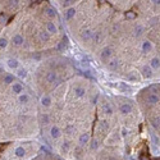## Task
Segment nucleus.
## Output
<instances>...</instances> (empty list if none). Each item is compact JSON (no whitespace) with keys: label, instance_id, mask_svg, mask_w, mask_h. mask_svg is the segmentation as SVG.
Returning <instances> with one entry per match:
<instances>
[{"label":"nucleus","instance_id":"f257e3e1","mask_svg":"<svg viewBox=\"0 0 160 160\" xmlns=\"http://www.w3.org/2000/svg\"><path fill=\"white\" fill-rule=\"evenodd\" d=\"M113 53H114V50H113V48H110V46H106V48L103 49V51H101L100 56H101V60H104V62H106V60H109L110 58H112Z\"/></svg>","mask_w":160,"mask_h":160},{"label":"nucleus","instance_id":"f03ea898","mask_svg":"<svg viewBox=\"0 0 160 160\" xmlns=\"http://www.w3.org/2000/svg\"><path fill=\"white\" fill-rule=\"evenodd\" d=\"M45 79H46V82H49V83H58V82H59L56 72H54V71L48 72L46 76H45Z\"/></svg>","mask_w":160,"mask_h":160},{"label":"nucleus","instance_id":"7ed1b4c3","mask_svg":"<svg viewBox=\"0 0 160 160\" xmlns=\"http://www.w3.org/2000/svg\"><path fill=\"white\" fill-rule=\"evenodd\" d=\"M146 103L149 104V105H156V104L159 103V95H156V93H149L147 96H146Z\"/></svg>","mask_w":160,"mask_h":160},{"label":"nucleus","instance_id":"20e7f679","mask_svg":"<svg viewBox=\"0 0 160 160\" xmlns=\"http://www.w3.org/2000/svg\"><path fill=\"white\" fill-rule=\"evenodd\" d=\"M45 30H46V31H48L50 35H56V34H58V26L54 23V22H46Z\"/></svg>","mask_w":160,"mask_h":160},{"label":"nucleus","instance_id":"39448f33","mask_svg":"<svg viewBox=\"0 0 160 160\" xmlns=\"http://www.w3.org/2000/svg\"><path fill=\"white\" fill-rule=\"evenodd\" d=\"M62 136V131H60V128L58 126H51L50 128V137L54 140H58L59 137Z\"/></svg>","mask_w":160,"mask_h":160},{"label":"nucleus","instance_id":"423d86ee","mask_svg":"<svg viewBox=\"0 0 160 160\" xmlns=\"http://www.w3.org/2000/svg\"><path fill=\"white\" fill-rule=\"evenodd\" d=\"M12 42H13V45L14 46H22L24 44V37L21 34H17V35L13 36Z\"/></svg>","mask_w":160,"mask_h":160},{"label":"nucleus","instance_id":"0eeeda50","mask_svg":"<svg viewBox=\"0 0 160 160\" xmlns=\"http://www.w3.org/2000/svg\"><path fill=\"white\" fill-rule=\"evenodd\" d=\"M119 112L122 113L123 115L129 114V113H132V105H131V104H128V103L120 104V106H119Z\"/></svg>","mask_w":160,"mask_h":160},{"label":"nucleus","instance_id":"6e6552de","mask_svg":"<svg viewBox=\"0 0 160 160\" xmlns=\"http://www.w3.org/2000/svg\"><path fill=\"white\" fill-rule=\"evenodd\" d=\"M141 73L145 78H151L153 77V68L150 65H143L141 68Z\"/></svg>","mask_w":160,"mask_h":160},{"label":"nucleus","instance_id":"1a4fd4ad","mask_svg":"<svg viewBox=\"0 0 160 160\" xmlns=\"http://www.w3.org/2000/svg\"><path fill=\"white\" fill-rule=\"evenodd\" d=\"M12 91L15 93V95H19V93L23 92V85L21 82H13L12 83Z\"/></svg>","mask_w":160,"mask_h":160},{"label":"nucleus","instance_id":"9d476101","mask_svg":"<svg viewBox=\"0 0 160 160\" xmlns=\"http://www.w3.org/2000/svg\"><path fill=\"white\" fill-rule=\"evenodd\" d=\"M76 8H73V7H71V8H67L65 9V13H64V18H65V21H71L72 18L76 15Z\"/></svg>","mask_w":160,"mask_h":160},{"label":"nucleus","instance_id":"9b49d317","mask_svg":"<svg viewBox=\"0 0 160 160\" xmlns=\"http://www.w3.org/2000/svg\"><path fill=\"white\" fill-rule=\"evenodd\" d=\"M92 34H93V31L92 30H83V31H82V34H81V38H82V41H85V42H86V41H90L91 38H92Z\"/></svg>","mask_w":160,"mask_h":160},{"label":"nucleus","instance_id":"f8f14e48","mask_svg":"<svg viewBox=\"0 0 160 160\" xmlns=\"http://www.w3.org/2000/svg\"><path fill=\"white\" fill-rule=\"evenodd\" d=\"M78 142H79V146H81V147L86 146L87 143L90 142V134H89V133H82L81 136H79Z\"/></svg>","mask_w":160,"mask_h":160},{"label":"nucleus","instance_id":"ddd939ff","mask_svg":"<svg viewBox=\"0 0 160 160\" xmlns=\"http://www.w3.org/2000/svg\"><path fill=\"white\" fill-rule=\"evenodd\" d=\"M73 92H74V96H76V97H83V96L86 95V89L82 86H77V87H74Z\"/></svg>","mask_w":160,"mask_h":160},{"label":"nucleus","instance_id":"4468645a","mask_svg":"<svg viewBox=\"0 0 160 160\" xmlns=\"http://www.w3.org/2000/svg\"><path fill=\"white\" fill-rule=\"evenodd\" d=\"M141 49H142L143 53H150V51L153 50V44H151V41L150 40H145L142 42V45H141Z\"/></svg>","mask_w":160,"mask_h":160},{"label":"nucleus","instance_id":"2eb2a0df","mask_svg":"<svg viewBox=\"0 0 160 160\" xmlns=\"http://www.w3.org/2000/svg\"><path fill=\"white\" fill-rule=\"evenodd\" d=\"M45 14L48 15L49 18H51V19H54V18L58 17L56 10H55L53 7H46V8H45Z\"/></svg>","mask_w":160,"mask_h":160},{"label":"nucleus","instance_id":"dca6fc26","mask_svg":"<svg viewBox=\"0 0 160 160\" xmlns=\"http://www.w3.org/2000/svg\"><path fill=\"white\" fill-rule=\"evenodd\" d=\"M7 64H8V67H9L10 69H18L19 62L17 59H14V58H9V59L7 60Z\"/></svg>","mask_w":160,"mask_h":160},{"label":"nucleus","instance_id":"f3484780","mask_svg":"<svg viewBox=\"0 0 160 160\" xmlns=\"http://www.w3.org/2000/svg\"><path fill=\"white\" fill-rule=\"evenodd\" d=\"M133 34H134L136 37H141V36L145 34V27H143L142 24H137L133 30Z\"/></svg>","mask_w":160,"mask_h":160},{"label":"nucleus","instance_id":"a211bd4d","mask_svg":"<svg viewBox=\"0 0 160 160\" xmlns=\"http://www.w3.org/2000/svg\"><path fill=\"white\" fill-rule=\"evenodd\" d=\"M50 34H49L46 30H42V31H40V34H38V37H40L41 41H44V42H48V41H50Z\"/></svg>","mask_w":160,"mask_h":160},{"label":"nucleus","instance_id":"6ab92c4d","mask_svg":"<svg viewBox=\"0 0 160 160\" xmlns=\"http://www.w3.org/2000/svg\"><path fill=\"white\" fill-rule=\"evenodd\" d=\"M30 95L28 93H26V92H22V93H19L18 95V101L21 104H27V103H30Z\"/></svg>","mask_w":160,"mask_h":160},{"label":"nucleus","instance_id":"aec40b11","mask_svg":"<svg viewBox=\"0 0 160 160\" xmlns=\"http://www.w3.org/2000/svg\"><path fill=\"white\" fill-rule=\"evenodd\" d=\"M40 103H41V105H42L44 108H49L51 105V97L50 96H48V95H44L42 97H41Z\"/></svg>","mask_w":160,"mask_h":160},{"label":"nucleus","instance_id":"412c9836","mask_svg":"<svg viewBox=\"0 0 160 160\" xmlns=\"http://www.w3.org/2000/svg\"><path fill=\"white\" fill-rule=\"evenodd\" d=\"M14 155L17 156V158H24V155H26V150H24V147H22V146H18V147H15Z\"/></svg>","mask_w":160,"mask_h":160},{"label":"nucleus","instance_id":"4be33fe9","mask_svg":"<svg viewBox=\"0 0 160 160\" xmlns=\"http://www.w3.org/2000/svg\"><path fill=\"white\" fill-rule=\"evenodd\" d=\"M150 67L153 68V69H155V71H159L160 60H159V58H158V56H155V58H153V59H151V62H150Z\"/></svg>","mask_w":160,"mask_h":160},{"label":"nucleus","instance_id":"5701e85b","mask_svg":"<svg viewBox=\"0 0 160 160\" xmlns=\"http://www.w3.org/2000/svg\"><path fill=\"white\" fill-rule=\"evenodd\" d=\"M103 110H104V113H105V114H108V115H112L113 112H114L113 106L110 105L109 103H105V104H104V105H103Z\"/></svg>","mask_w":160,"mask_h":160},{"label":"nucleus","instance_id":"b1692460","mask_svg":"<svg viewBox=\"0 0 160 160\" xmlns=\"http://www.w3.org/2000/svg\"><path fill=\"white\" fill-rule=\"evenodd\" d=\"M108 67L110 68V69H117L118 67H119V60L118 59H112L110 62H108Z\"/></svg>","mask_w":160,"mask_h":160},{"label":"nucleus","instance_id":"393cba45","mask_svg":"<svg viewBox=\"0 0 160 160\" xmlns=\"http://www.w3.org/2000/svg\"><path fill=\"white\" fill-rule=\"evenodd\" d=\"M124 17L128 19V21H134V19L137 18V14L134 12H132V10H128V12H126Z\"/></svg>","mask_w":160,"mask_h":160},{"label":"nucleus","instance_id":"a878e982","mask_svg":"<svg viewBox=\"0 0 160 160\" xmlns=\"http://www.w3.org/2000/svg\"><path fill=\"white\" fill-rule=\"evenodd\" d=\"M14 82V77L12 74H4V83L5 85H12Z\"/></svg>","mask_w":160,"mask_h":160},{"label":"nucleus","instance_id":"bb28decb","mask_svg":"<svg viewBox=\"0 0 160 160\" xmlns=\"http://www.w3.org/2000/svg\"><path fill=\"white\" fill-rule=\"evenodd\" d=\"M17 76L19 77V78H26L27 77V71L24 69V68H22V69H18V72H17Z\"/></svg>","mask_w":160,"mask_h":160},{"label":"nucleus","instance_id":"cd10ccee","mask_svg":"<svg viewBox=\"0 0 160 160\" xmlns=\"http://www.w3.org/2000/svg\"><path fill=\"white\" fill-rule=\"evenodd\" d=\"M8 46V38L7 37H0V49H5Z\"/></svg>","mask_w":160,"mask_h":160},{"label":"nucleus","instance_id":"c85d7f7f","mask_svg":"<svg viewBox=\"0 0 160 160\" xmlns=\"http://www.w3.org/2000/svg\"><path fill=\"white\" fill-rule=\"evenodd\" d=\"M127 81H131V82H137V76L132 72V73L127 74Z\"/></svg>","mask_w":160,"mask_h":160},{"label":"nucleus","instance_id":"c756f323","mask_svg":"<svg viewBox=\"0 0 160 160\" xmlns=\"http://www.w3.org/2000/svg\"><path fill=\"white\" fill-rule=\"evenodd\" d=\"M18 5H19V0H9V7L12 9L13 8H17Z\"/></svg>","mask_w":160,"mask_h":160},{"label":"nucleus","instance_id":"7c9ffc66","mask_svg":"<svg viewBox=\"0 0 160 160\" xmlns=\"http://www.w3.org/2000/svg\"><path fill=\"white\" fill-rule=\"evenodd\" d=\"M8 15L7 14H0V24H5L8 22Z\"/></svg>","mask_w":160,"mask_h":160},{"label":"nucleus","instance_id":"2f4dec72","mask_svg":"<svg viewBox=\"0 0 160 160\" xmlns=\"http://www.w3.org/2000/svg\"><path fill=\"white\" fill-rule=\"evenodd\" d=\"M99 147V141L97 140H92V141H91V150H96V149Z\"/></svg>","mask_w":160,"mask_h":160},{"label":"nucleus","instance_id":"473e14b6","mask_svg":"<svg viewBox=\"0 0 160 160\" xmlns=\"http://www.w3.org/2000/svg\"><path fill=\"white\" fill-rule=\"evenodd\" d=\"M91 40H93V41H95V42H97V41L99 40H100V32H93V34H92V38H91Z\"/></svg>","mask_w":160,"mask_h":160},{"label":"nucleus","instance_id":"72a5a7b5","mask_svg":"<svg viewBox=\"0 0 160 160\" xmlns=\"http://www.w3.org/2000/svg\"><path fill=\"white\" fill-rule=\"evenodd\" d=\"M62 150L67 153V151L69 150V142H68V141H64V142H63V145H62Z\"/></svg>","mask_w":160,"mask_h":160},{"label":"nucleus","instance_id":"f704fd0d","mask_svg":"<svg viewBox=\"0 0 160 160\" xmlns=\"http://www.w3.org/2000/svg\"><path fill=\"white\" fill-rule=\"evenodd\" d=\"M151 90L154 91L153 93H156V95H159V85H153V86H151Z\"/></svg>","mask_w":160,"mask_h":160},{"label":"nucleus","instance_id":"c9c22d12","mask_svg":"<svg viewBox=\"0 0 160 160\" xmlns=\"http://www.w3.org/2000/svg\"><path fill=\"white\" fill-rule=\"evenodd\" d=\"M153 126H154V127H155V128H156V129H159V117H158V118H156V119H155V120H153Z\"/></svg>","mask_w":160,"mask_h":160},{"label":"nucleus","instance_id":"e433bc0d","mask_svg":"<svg viewBox=\"0 0 160 160\" xmlns=\"http://www.w3.org/2000/svg\"><path fill=\"white\" fill-rule=\"evenodd\" d=\"M73 131H74V128H73V127H72V126H69L67 129H65V132H67L68 134H72V133H73Z\"/></svg>","mask_w":160,"mask_h":160},{"label":"nucleus","instance_id":"4c0bfd02","mask_svg":"<svg viewBox=\"0 0 160 160\" xmlns=\"http://www.w3.org/2000/svg\"><path fill=\"white\" fill-rule=\"evenodd\" d=\"M71 1H73V0H62V4H63V7H68V4H69Z\"/></svg>","mask_w":160,"mask_h":160},{"label":"nucleus","instance_id":"58836bf2","mask_svg":"<svg viewBox=\"0 0 160 160\" xmlns=\"http://www.w3.org/2000/svg\"><path fill=\"white\" fill-rule=\"evenodd\" d=\"M151 1H153V4H155V5H158V7H159L160 0H151Z\"/></svg>","mask_w":160,"mask_h":160},{"label":"nucleus","instance_id":"ea45409f","mask_svg":"<svg viewBox=\"0 0 160 160\" xmlns=\"http://www.w3.org/2000/svg\"><path fill=\"white\" fill-rule=\"evenodd\" d=\"M34 58H35V59H37V60H38V59H40V54H36V55L34 54Z\"/></svg>","mask_w":160,"mask_h":160},{"label":"nucleus","instance_id":"a19ab883","mask_svg":"<svg viewBox=\"0 0 160 160\" xmlns=\"http://www.w3.org/2000/svg\"><path fill=\"white\" fill-rule=\"evenodd\" d=\"M76 59L77 60H82V56H81V55H76Z\"/></svg>","mask_w":160,"mask_h":160},{"label":"nucleus","instance_id":"79ce46f5","mask_svg":"<svg viewBox=\"0 0 160 160\" xmlns=\"http://www.w3.org/2000/svg\"><path fill=\"white\" fill-rule=\"evenodd\" d=\"M99 1H100V3H104V1H105V0H99Z\"/></svg>","mask_w":160,"mask_h":160}]
</instances>
